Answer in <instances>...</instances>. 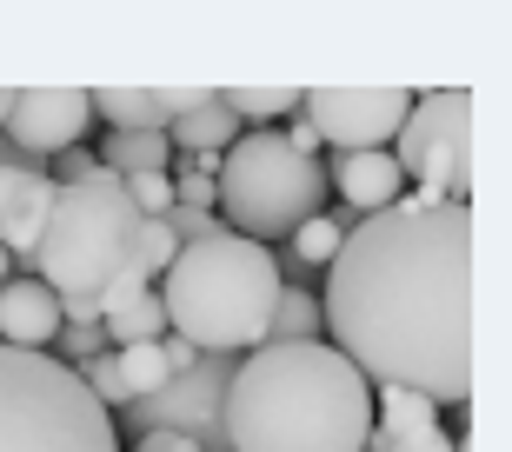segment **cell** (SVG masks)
Instances as JSON below:
<instances>
[{"label":"cell","instance_id":"6da1fadb","mask_svg":"<svg viewBox=\"0 0 512 452\" xmlns=\"http://www.w3.org/2000/svg\"><path fill=\"white\" fill-rule=\"evenodd\" d=\"M326 346L366 386L433 406L473 399V207L413 193L346 226L320 293Z\"/></svg>","mask_w":512,"mask_h":452},{"label":"cell","instance_id":"7c38bea8","mask_svg":"<svg viewBox=\"0 0 512 452\" xmlns=\"http://www.w3.org/2000/svg\"><path fill=\"white\" fill-rule=\"evenodd\" d=\"M47 207H54V180H47V167H0V246L14 253V266L40 246Z\"/></svg>","mask_w":512,"mask_h":452},{"label":"cell","instance_id":"5b68a950","mask_svg":"<svg viewBox=\"0 0 512 452\" xmlns=\"http://www.w3.org/2000/svg\"><path fill=\"white\" fill-rule=\"evenodd\" d=\"M326 167L293 153L273 127H247L220 153L213 173V213L240 240H293L313 213H326Z\"/></svg>","mask_w":512,"mask_h":452},{"label":"cell","instance_id":"484cf974","mask_svg":"<svg viewBox=\"0 0 512 452\" xmlns=\"http://www.w3.org/2000/svg\"><path fill=\"white\" fill-rule=\"evenodd\" d=\"M0 167H40V160H27L20 147H7V140H0Z\"/></svg>","mask_w":512,"mask_h":452},{"label":"cell","instance_id":"d6986e66","mask_svg":"<svg viewBox=\"0 0 512 452\" xmlns=\"http://www.w3.org/2000/svg\"><path fill=\"white\" fill-rule=\"evenodd\" d=\"M114 373L127 386V399H153L173 379V366L160 359V339H153V346H114Z\"/></svg>","mask_w":512,"mask_h":452},{"label":"cell","instance_id":"7a4b0ae2","mask_svg":"<svg viewBox=\"0 0 512 452\" xmlns=\"http://www.w3.org/2000/svg\"><path fill=\"white\" fill-rule=\"evenodd\" d=\"M227 452H366L373 386L326 339L253 346L227 379Z\"/></svg>","mask_w":512,"mask_h":452},{"label":"cell","instance_id":"277c9868","mask_svg":"<svg viewBox=\"0 0 512 452\" xmlns=\"http://www.w3.org/2000/svg\"><path fill=\"white\" fill-rule=\"evenodd\" d=\"M133 240H140V207L107 167L94 180L54 187V207H47V226H40V246L27 253V266L60 300V326H100V300L127 273H140Z\"/></svg>","mask_w":512,"mask_h":452},{"label":"cell","instance_id":"7402d4cb","mask_svg":"<svg viewBox=\"0 0 512 452\" xmlns=\"http://www.w3.org/2000/svg\"><path fill=\"white\" fill-rule=\"evenodd\" d=\"M173 253H180V240H173V226L167 220H140V240H133V266H140V280H160L173 266Z\"/></svg>","mask_w":512,"mask_h":452},{"label":"cell","instance_id":"4316f807","mask_svg":"<svg viewBox=\"0 0 512 452\" xmlns=\"http://www.w3.org/2000/svg\"><path fill=\"white\" fill-rule=\"evenodd\" d=\"M14 280V253H7V246H0V286Z\"/></svg>","mask_w":512,"mask_h":452},{"label":"cell","instance_id":"ffe728a7","mask_svg":"<svg viewBox=\"0 0 512 452\" xmlns=\"http://www.w3.org/2000/svg\"><path fill=\"white\" fill-rule=\"evenodd\" d=\"M227 107L240 113V127H266V120H286L300 113V87H220Z\"/></svg>","mask_w":512,"mask_h":452},{"label":"cell","instance_id":"d4e9b609","mask_svg":"<svg viewBox=\"0 0 512 452\" xmlns=\"http://www.w3.org/2000/svg\"><path fill=\"white\" fill-rule=\"evenodd\" d=\"M133 452H200V446L180 439V433H140V439H133Z\"/></svg>","mask_w":512,"mask_h":452},{"label":"cell","instance_id":"ac0fdd59","mask_svg":"<svg viewBox=\"0 0 512 452\" xmlns=\"http://www.w3.org/2000/svg\"><path fill=\"white\" fill-rule=\"evenodd\" d=\"M320 333H326V326H320V300H313L306 286H280L260 346H293V339H320Z\"/></svg>","mask_w":512,"mask_h":452},{"label":"cell","instance_id":"52a82bcc","mask_svg":"<svg viewBox=\"0 0 512 452\" xmlns=\"http://www.w3.org/2000/svg\"><path fill=\"white\" fill-rule=\"evenodd\" d=\"M393 140L399 147L386 153H393L399 180H419V193H433V200H466L473 193V94L466 87L419 94Z\"/></svg>","mask_w":512,"mask_h":452},{"label":"cell","instance_id":"9c48e42d","mask_svg":"<svg viewBox=\"0 0 512 452\" xmlns=\"http://www.w3.org/2000/svg\"><path fill=\"white\" fill-rule=\"evenodd\" d=\"M413 100L399 87H313L300 94V120L320 133V147L333 153H373L399 133Z\"/></svg>","mask_w":512,"mask_h":452},{"label":"cell","instance_id":"3957f363","mask_svg":"<svg viewBox=\"0 0 512 452\" xmlns=\"http://www.w3.org/2000/svg\"><path fill=\"white\" fill-rule=\"evenodd\" d=\"M280 286H286V273L260 240L213 233V240L180 246L173 266L153 280V293H160L167 333H180L193 353H233L240 359L266 339Z\"/></svg>","mask_w":512,"mask_h":452},{"label":"cell","instance_id":"44dd1931","mask_svg":"<svg viewBox=\"0 0 512 452\" xmlns=\"http://www.w3.org/2000/svg\"><path fill=\"white\" fill-rule=\"evenodd\" d=\"M340 240H346V220H340V213H313V220L293 233V253H286V260H293V266H333Z\"/></svg>","mask_w":512,"mask_h":452},{"label":"cell","instance_id":"9a60e30c","mask_svg":"<svg viewBox=\"0 0 512 452\" xmlns=\"http://www.w3.org/2000/svg\"><path fill=\"white\" fill-rule=\"evenodd\" d=\"M100 333H107V346H153V339L167 333L160 293H153L140 273H127V280L100 300Z\"/></svg>","mask_w":512,"mask_h":452},{"label":"cell","instance_id":"8992f818","mask_svg":"<svg viewBox=\"0 0 512 452\" xmlns=\"http://www.w3.org/2000/svg\"><path fill=\"white\" fill-rule=\"evenodd\" d=\"M0 452H120V433L74 366L0 346Z\"/></svg>","mask_w":512,"mask_h":452},{"label":"cell","instance_id":"cb8c5ba5","mask_svg":"<svg viewBox=\"0 0 512 452\" xmlns=\"http://www.w3.org/2000/svg\"><path fill=\"white\" fill-rule=\"evenodd\" d=\"M380 452H459L453 446V433L446 426H426V433H406V439H386Z\"/></svg>","mask_w":512,"mask_h":452},{"label":"cell","instance_id":"83f0119b","mask_svg":"<svg viewBox=\"0 0 512 452\" xmlns=\"http://www.w3.org/2000/svg\"><path fill=\"white\" fill-rule=\"evenodd\" d=\"M7 107H14V87H0V120H7Z\"/></svg>","mask_w":512,"mask_h":452},{"label":"cell","instance_id":"5bb4252c","mask_svg":"<svg viewBox=\"0 0 512 452\" xmlns=\"http://www.w3.org/2000/svg\"><path fill=\"white\" fill-rule=\"evenodd\" d=\"M60 333V300L34 273H14L0 286V346H20V353H47Z\"/></svg>","mask_w":512,"mask_h":452},{"label":"cell","instance_id":"30bf717a","mask_svg":"<svg viewBox=\"0 0 512 452\" xmlns=\"http://www.w3.org/2000/svg\"><path fill=\"white\" fill-rule=\"evenodd\" d=\"M94 127V94H80V87H27L14 94L7 120H0V140L20 147L27 160H54V153L80 147Z\"/></svg>","mask_w":512,"mask_h":452},{"label":"cell","instance_id":"4fadbf2b","mask_svg":"<svg viewBox=\"0 0 512 452\" xmlns=\"http://www.w3.org/2000/svg\"><path fill=\"white\" fill-rule=\"evenodd\" d=\"M207 87H100L94 120H107L114 133H167L187 107H200Z\"/></svg>","mask_w":512,"mask_h":452},{"label":"cell","instance_id":"2e32d148","mask_svg":"<svg viewBox=\"0 0 512 452\" xmlns=\"http://www.w3.org/2000/svg\"><path fill=\"white\" fill-rule=\"evenodd\" d=\"M240 133H247V127H240V113L227 107V94H220V87H207V94H200V107H187L167 127V140H173V153H227Z\"/></svg>","mask_w":512,"mask_h":452},{"label":"cell","instance_id":"603a6c76","mask_svg":"<svg viewBox=\"0 0 512 452\" xmlns=\"http://www.w3.org/2000/svg\"><path fill=\"white\" fill-rule=\"evenodd\" d=\"M100 353H114L100 326H60L54 346H47V359H60V366H87V359H100Z\"/></svg>","mask_w":512,"mask_h":452},{"label":"cell","instance_id":"8fae6325","mask_svg":"<svg viewBox=\"0 0 512 452\" xmlns=\"http://www.w3.org/2000/svg\"><path fill=\"white\" fill-rule=\"evenodd\" d=\"M326 187L340 193V220H373V213L399 207L406 180H399L393 153L373 147V153H333V173H326Z\"/></svg>","mask_w":512,"mask_h":452},{"label":"cell","instance_id":"ba28073f","mask_svg":"<svg viewBox=\"0 0 512 452\" xmlns=\"http://www.w3.org/2000/svg\"><path fill=\"white\" fill-rule=\"evenodd\" d=\"M227 379H233V353H200L187 373H173L153 399H133L127 406L133 439L140 433H180L200 452H227V426H220Z\"/></svg>","mask_w":512,"mask_h":452},{"label":"cell","instance_id":"e0dca14e","mask_svg":"<svg viewBox=\"0 0 512 452\" xmlns=\"http://www.w3.org/2000/svg\"><path fill=\"white\" fill-rule=\"evenodd\" d=\"M114 180H133V173H167L173 167V140L167 133H107L94 153Z\"/></svg>","mask_w":512,"mask_h":452}]
</instances>
